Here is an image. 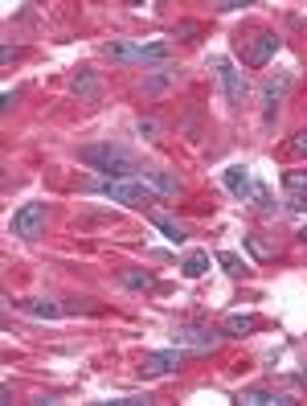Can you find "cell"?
I'll return each instance as SVG.
<instances>
[{
	"label": "cell",
	"instance_id": "7a4b0ae2",
	"mask_svg": "<svg viewBox=\"0 0 307 406\" xmlns=\"http://www.w3.org/2000/svg\"><path fill=\"white\" fill-rule=\"evenodd\" d=\"M90 193L111 197V201H123V205H148V201L160 197V193L148 189L144 181H94V185H90Z\"/></svg>",
	"mask_w": 307,
	"mask_h": 406
},
{
	"label": "cell",
	"instance_id": "52a82bcc",
	"mask_svg": "<svg viewBox=\"0 0 307 406\" xmlns=\"http://www.w3.org/2000/svg\"><path fill=\"white\" fill-rule=\"evenodd\" d=\"M279 45H283V41H279L275 33H258V37H254V45L246 50V66H266V62L279 54Z\"/></svg>",
	"mask_w": 307,
	"mask_h": 406
},
{
	"label": "cell",
	"instance_id": "8fae6325",
	"mask_svg": "<svg viewBox=\"0 0 307 406\" xmlns=\"http://www.w3.org/2000/svg\"><path fill=\"white\" fill-rule=\"evenodd\" d=\"M103 54H107L111 62H140V45H136V41H123V37L107 41V45H103Z\"/></svg>",
	"mask_w": 307,
	"mask_h": 406
},
{
	"label": "cell",
	"instance_id": "5bb4252c",
	"mask_svg": "<svg viewBox=\"0 0 307 406\" xmlns=\"http://www.w3.org/2000/svg\"><path fill=\"white\" fill-rule=\"evenodd\" d=\"M140 62H152V66H168V41H140Z\"/></svg>",
	"mask_w": 307,
	"mask_h": 406
},
{
	"label": "cell",
	"instance_id": "1f68e13d",
	"mask_svg": "<svg viewBox=\"0 0 307 406\" xmlns=\"http://www.w3.org/2000/svg\"><path fill=\"white\" fill-rule=\"evenodd\" d=\"M299 238H304V243H307V230H299Z\"/></svg>",
	"mask_w": 307,
	"mask_h": 406
},
{
	"label": "cell",
	"instance_id": "cb8c5ba5",
	"mask_svg": "<svg viewBox=\"0 0 307 406\" xmlns=\"http://www.w3.org/2000/svg\"><path fill=\"white\" fill-rule=\"evenodd\" d=\"M78 312H98V304H94V300H70V304L62 308V316H78Z\"/></svg>",
	"mask_w": 307,
	"mask_h": 406
},
{
	"label": "cell",
	"instance_id": "7c38bea8",
	"mask_svg": "<svg viewBox=\"0 0 307 406\" xmlns=\"http://www.w3.org/2000/svg\"><path fill=\"white\" fill-rule=\"evenodd\" d=\"M287 86H291V79H271L266 86H262V103H266V119H275V111H279V103H283V94H287Z\"/></svg>",
	"mask_w": 307,
	"mask_h": 406
},
{
	"label": "cell",
	"instance_id": "7402d4cb",
	"mask_svg": "<svg viewBox=\"0 0 307 406\" xmlns=\"http://www.w3.org/2000/svg\"><path fill=\"white\" fill-rule=\"evenodd\" d=\"M242 243H246V250H250V254H254V258H262V263H266V258H275V250H271V246L262 243V238H258V234H246V238H242Z\"/></svg>",
	"mask_w": 307,
	"mask_h": 406
},
{
	"label": "cell",
	"instance_id": "ba28073f",
	"mask_svg": "<svg viewBox=\"0 0 307 406\" xmlns=\"http://www.w3.org/2000/svg\"><path fill=\"white\" fill-rule=\"evenodd\" d=\"M237 403H246V406H291V394L254 386V390H242V398H237Z\"/></svg>",
	"mask_w": 307,
	"mask_h": 406
},
{
	"label": "cell",
	"instance_id": "6da1fadb",
	"mask_svg": "<svg viewBox=\"0 0 307 406\" xmlns=\"http://www.w3.org/2000/svg\"><path fill=\"white\" fill-rule=\"evenodd\" d=\"M78 161L90 164L94 172H107L111 181H136V176H140V164H136V156H131L123 144H111V140L86 144V148L78 152Z\"/></svg>",
	"mask_w": 307,
	"mask_h": 406
},
{
	"label": "cell",
	"instance_id": "2e32d148",
	"mask_svg": "<svg viewBox=\"0 0 307 406\" xmlns=\"http://www.w3.org/2000/svg\"><path fill=\"white\" fill-rule=\"evenodd\" d=\"M254 328H258L254 316H226L222 332H226V336H246V332H254Z\"/></svg>",
	"mask_w": 307,
	"mask_h": 406
},
{
	"label": "cell",
	"instance_id": "ffe728a7",
	"mask_svg": "<svg viewBox=\"0 0 307 406\" xmlns=\"http://www.w3.org/2000/svg\"><path fill=\"white\" fill-rule=\"evenodd\" d=\"M213 263H222V267H226V275H246V263H242L233 250H218V254H213Z\"/></svg>",
	"mask_w": 307,
	"mask_h": 406
},
{
	"label": "cell",
	"instance_id": "d6986e66",
	"mask_svg": "<svg viewBox=\"0 0 307 406\" xmlns=\"http://www.w3.org/2000/svg\"><path fill=\"white\" fill-rule=\"evenodd\" d=\"M152 226L164 234V238H172V243H180L184 238V226H176L172 218H164V214H152Z\"/></svg>",
	"mask_w": 307,
	"mask_h": 406
},
{
	"label": "cell",
	"instance_id": "83f0119b",
	"mask_svg": "<svg viewBox=\"0 0 307 406\" xmlns=\"http://www.w3.org/2000/svg\"><path fill=\"white\" fill-rule=\"evenodd\" d=\"M287 210L291 214H307V193H287Z\"/></svg>",
	"mask_w": 307,
	"mask_h": 406
},
{
	"label": "cell",
	"instance_id": "4fadbf2b",
	"mask_svg": "<svg viewBox=\"0 0 307 406\" xmlns=\"http://www.w3.org/2000/svg\"><path fill=\"white\" fill-rule=\"evenodd\" d=\"M209 263H213V258H209V250H193V254L180 263V271H184L189 279H201V275L209 271Z\"/></svg>",
	"mask_w": 307,
	"mask_h": 406
},
{
	"label": "cell",
	"instance_id": "4316f807",
	"mask_svg": "<svg viewBox=\"0 0 307 406\" xmlns=\"http://www.w3.org/2000/svg\"><path fill=\"white\" fill-rule=\"evenodd\" d=\"M254 201H258V210H262V214H275V201H271V193H266L262 185H254Z\"/></svg>",
	"mask_w": 307,
	"mask_h": 406
},
{
	"label": "cell",
	"instance_id": "e0dca14e",
	"mask_svg": "<svg viewBox=\"0 0 307 406\" xmlns=\"http://www.w3.org/2000/svg\"><path fill=\"white\" fill-rule=\"evenodd\" d=\"M70 86H74V94H82V99H98V79H94V70H82Z\"/></svg>",
	"mask_w": 307,
	"mask_h": 406
},
{
	"label": "cell",
	"instance_id": "484cf974",
	"mask_svg": "<svg viewBox=\"0 0 307 406\" xmlns=\"http://www.w3.org/2000/svg\"><path fill=\"white\" fill-rule=\"evenodd\" d=\"M172 37H176V41H189V37H201V25H193V21H180Z\"/></svg>",
	"mask_w": 307,
	"mask_h": 406
},
{
	"label": "cell",
	"instance_id": "30bf717a",
	"mask_svg": "<svg viewBox=\"0 0 307 406\" xmlns=\"http://www.w3.org/2000/svg\"><path fill=\"white\" fill-rule=\"evenodd\" d=\"M226 189H230L237 201H246V197H254V185H250V172L246 168H226Z\"/></svg>",
	"mask_w": 307,
	"mask_h": 406
},
{
	"label": "cell",
	"instance_id": "5b68a950",
	"mask_svg": "<svg viewBox=\"0 0 307 406\" xmlns=\"http://www.w3.org/2000/svg\"><path fill=\"white\" fill-rule=\"evenodd\" d=\"M180 361H184V349H160V353H148L144 357V365H140V378H164V374H172V369H180Z\"/></svg>",
	"mask_w": 307,
	"mask_h": 406
},
{
	"label": "cell",
	"instance_id": "9a60e30c",
	"mask_svg": "<svg viewBox=\"0 0 307 406\" xmlns=\"http://www.w3.org/2000/svg\"><path fill=\"white\" fill-rule=\"evenodd\" d=\"M25 312H29V316H41V321H58V316H62V308H58L54 300H29Z\"/></svg>",
	"mask_w": 307,
	"mask_h": 406
},
{
	"label": "cell",
	"instance_id": "277c9868",
	"mask_svg": "<svg viewBox=\"0 0 307 406\" xmlns=\"http://www.w3.org/2000/svg\"><path fill=\"white\" fill-rule=\"evenodd\" d=\"M12 234L25 238V243L41 238V234H45V205H21V210L12 214Z\"/></svg>",
	"mask_w": 307,
	"mask_h": 406
},
{
	"label": "cell",
	"instance_id": "f546056e",
	"mask_svg": "<svg viewBox=\"0 0 307 406\" xmlns=\"http://www.w3.org/2000/svg\"><path fill=\"white\" fill-rule=\"evenodd\" d=\"M291 148H295V152H304V156H307V132H299V136L291 140Z\"/></svg>",
	"mask_w": 307,
	"mask_h": 406
},
{
	"label": "cell",
	"instance_id": "ac0fdd59",
	"mask_svg": "<svg viewBox=\"0 0 307 406\" xmlns=\"http://www.w3.org/2000/svg\"><path fill=\"white\" fill-rule=\"evenodd\" d=\"M152 185H156L160 197H176V193H180V181H176L172 172H152Z\"/></svg>",
	"mask_w": 307,
	"mask_h": 406
},
{
	"label": "cell",
	"instance_id": "3957f363",
	"mask_svg": "<svg viewBox=\"0 0 307 406\" xmlns=\"http://www.w3.org/2000/svg\"><path fill=\"white\" fill-rule=\"evenodd\" d=\"M222 336H226V332L213 328V325H180L176 332H172V345L184 349V353H209Z\"/></svg>",
	"mask_w": 307,
	"mask_h": 406
},
{
	"label": "cell",
	"instance_id": "9c48e42d",
	"mask_svg": "<svg viewBox=\"0 0 307 406\" xmlns=\"http://www.w3.org/2000/svg\"><path fill=\"white\" fill-rule=\"evenodd\" d=\"M119 283H123L127 292H152L156 275L152 271H144V267H123V271H119Z\"/></svg>",
	"mask_w": 307,
	"mask_h": 406
},
{
	"label": "cell",
	"instance_id": "44dd1931",
	"mask_svg": "<svg viewBox=\"0 0 307 406\" xmlns=\"http://www.w3.org/2000/svg\"><path fill=\"white\" fill-rule=\"evenodd\" d=\"M168 82H172V66H160V70H156L152 79L144 82V94H160V90H164Z\"/></svg>",
	"mask_w": 307,
	"mask_h": 406
},
{
	"label": "cell",
	"instance_id": "603a6c76",
	"mask_svg": "<svg viewBox=\"0 0 307 406\" xmlns=\"http://www.w3.org/2000/svg\"><path fill=\"white\" fill-rule=\"evenodd\" d=\"M136 132H140L144 140H160V136H164V123H160V119H140Z\"/></svg>",
	"mask_w": 307,
	"mask_h": 406
},
{
	"label": "cell",
	"instance_id": "f1b7e54d",
	"mask_svg": "<svg viewBox=\"0 0 307 406\" xmlns=\"http://www.w3.org/2000/svg\"><path fill=\"white\" fill-rule=\"evenodd\" d=\"M213 8H218V12H233V8H250V4H246V0H222V4H213Z\"/></svg>",
	"mask_w": 307,
	"mask_h": 406
},
{
	"label": "cell",
	"instance_id": "d4e9b609",
	"mask_svg": "<svg viewBox=\"0 0 307 406\" xmlns=\"http://www.w3.org/2000/svg\"><path fill=\"white\" fill-rule=\"evenodd\" d=\"M283 185H287V193H307V172H287Z\"/></svg>",
	"mask_w": 307,
	"mask_h": 406
},
{
	"label": "cell",
	"instance_id": "8992f818",
	"mask_svg": "<svg viewBox=\"0 0 307 406\" xmlns=\"http://www.w3.org/2000/svg\"><path fill=\"white\" fill-rule=\"evenodd\" d=\"M209 66L222 74V90H226V99H230V103H242V99H246V90H250L246 74H242V70H233L226 58H209Z\"/></svg>",
	"mask_w": 307,
	"mask_h": 406
},
{
	"label": "cell",
	"instance_id": "4dcf8cb0",
	"mask_svg": "<svg viewBox=\"0 0 307 406\" xmlns=\"http://www.w3.org/2000/svg\"><path fill=\"white\" fill-rule=\"evenodd\" d=\"M295 382H299V386H307V369H304V374H295Z\"/></svg>",
	"mask_w": 307,
	"mask_h": 406
}]
</instances>
